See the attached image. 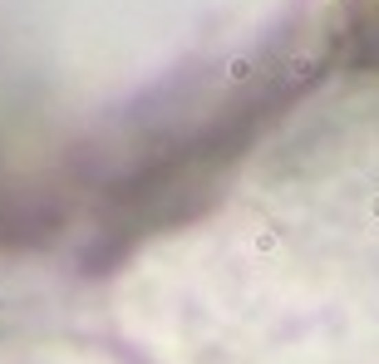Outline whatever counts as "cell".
I'll list each match as a JSON object with an SVG mask.
<instances>
[{"mask_svg": "<svg viewBox=\"0 0 379 364\" xmlns=\"http://www.w3.org/2000/svg\"><path fill=\"white\" fill-rule=\"evenodd\" d=\"M325 69L379 74V0H330Z\"/></svg>", "mask_w": 379, "mask_h": 364, "instance_id": "3957f363", "label": "cell"}, {"mask_svg": "<svg viewBox=\"0 0 379 364\" xmlns=\"http://www.w3.org/2000/svg\"><path fill=\"white\" fill-rule=\"evenodd\" d=\"M325 65L305 69H257L232 79L222 94L193 99L177 113L148 124L113 153L94 182V256L123 251L133 241L182 222L227 168L257 143Z\"/></svg>", "mask_w": 379, "mask_h": 364, "instance_id": "6da1fadb", "label": "cell"}, {"mask_svg": "<svg viewBox=\"0 0 379 364\" xmlns=\"http://www.w3.org/2000/svg\"><path fill=\"white\" fill-rule=\"evenodd\" d=\"M59 217V197L54 187L25 168V158L10 148L6 128H0V247H15V241H30L35 231L54 227Z\"/></svg>", "mask_w": 379, "mask_h": 364, "instance_id": "7a4b0ae2", "label": "cell"}]
</instances>
